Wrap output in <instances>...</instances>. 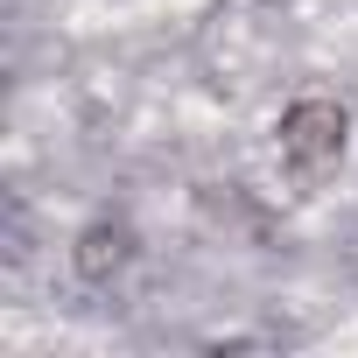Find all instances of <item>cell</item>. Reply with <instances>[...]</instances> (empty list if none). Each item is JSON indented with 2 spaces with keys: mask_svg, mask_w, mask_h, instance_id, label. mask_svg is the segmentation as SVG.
Returning <instances> with one entry per match:
<instances>
[{
  "mask_svg": "<svg viewBox=\"0 0 358 358\" xmlns=\"http://www.w3.org/2000/svg\"><path fill=\"white\" fill-rule=\"evenodd\" d=\"M274 141H281V162H288V176L316 190L323 176H337V162H344V148H351V113H344V99H323V92H309V99H295V106L281 113Z\"/></svg>",
  "mask_w": 358,
  "mask_h": 358,
  "instance_id": "obj_1",
  "label": "cell"
},
{
  "mask_svg": "<svg viewBox=\"0 0 358 358\" xmlns=\"http://www.w3.org/2000/svg\"><path fill=\"white\" fill-rule=\"evenodd\" d=\"M134 253H141V239H134L127 218H92V225L71 239V267H78V281H92V288H113V281L134 267Z\"/></svg>",
  "mask_w": 358,
  "mask_h": 358,
  "instance_id": "obj_2",
  "label": "cell"
}]
</instances>
